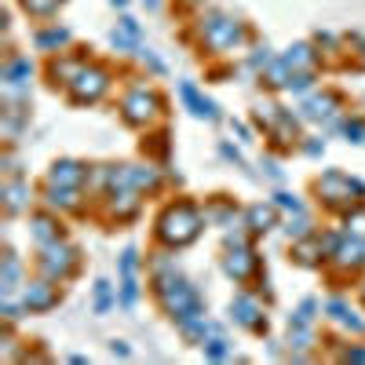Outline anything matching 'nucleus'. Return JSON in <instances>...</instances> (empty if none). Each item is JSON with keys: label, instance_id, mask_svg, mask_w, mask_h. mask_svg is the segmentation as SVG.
I'll list each match as a JSON object with an SVG mask.
<instances>
[{"label": "nucleus", "instance_id": "nucleus-14", "mask_svg": "<svg viewBox=\"0 0 365 365\" xmlns=\"http://www.w3.org/2000/svg\"><path fill=\"white\" fill-rule=\"evenodd\" d=\"M110 4H113V8H120V11H125V8H128V0H110Z\"/></svg>", "mask_w": 365, "mask_h": 365}, {"label": "nucleus", "instance_id": "nucleus-5", "mask_svg": "<svg viewBox=\"0 0 365 365\" xmlns=\"http://www.w3.org/2000/svg\"><path fill=\"white\" fill-rule=\"evenodd\" d=\"M29 77H34V63H29L26 55H8V63H4V84L15 91V88H26Z\"/></svg>", "mask_w": 365, "mask_h": 365}, {"label": "nucleus", "instance_id": "nucleus-9", "mask_svg": "<svg viewBox=\"0 0 365 365\" xmlns=\"http://www.w3.org/2000/svg\"><path fill=\"white\" fill-rule=\"evenodd\" d=\"M22 4V11L26 15H34V19H48V15H55V8L63 4V0H19Z\"/></svg>", "mask_w": 365, "mask_h": 365}, {"label": "nucleus", "instance_id": "nucleus-16", "mask_svg": "<svg viewBox=\"0 0 365 365\" xmlns=\"http://www.w3.org/2000/svg\"><path fill=\"white\" fill-rule=\"evenodd\" d=\"M194 4H197V0H194Z\"/></svg>", "mask_w": 365, "mask_h": 365}, {"label": "nucleus", "instance_id": "nucleus-8", "mask_svg": "<svg viewBox=\"0 0 365 365\" xmlns=\"http://www.w3.org/2000/svg\"><path fill=\"white\" fill-rule=\"evenodd\" d=\"M282 63L289 70H311L314 66V51H311V44H296V48H289V55H282Z\"/></svg>", "mask_w": 365, "mask_h": 365}, {"label": "nucleus", "instance_id": "nucleus-11", "mask_svg": "<svg viewBox=\"0 0 365 365\" xmlns=\"http://www.w3.org/2000/svg\"><path fill=\"white\" fill-rule=\"evenodd\" d=\"M117 29H125V34H132V37H139V22H135L132 15H120V22H117Z\"/></svg>", "mask_w": 365, "mask_h": 365}, {"label": "nucleus", "instance_id": "nucleus-7", "mask_svg": "<svg viewBox=\"0 0 365 365\" xmlns=\"http://www.w3.org/2000/svg\"><path fill=\"white\" fill-rule=\"evenodd\" d=\"M84 66H88L84 58H66V55H58V58H51L48 73H51V81H55V84H66V88H70Z\"/></svg>", "mask_w": 365, "mask_h": 365}, {"label": "nucleus", "instance_id": "nucleus-12", "mask_svg": "<svg viewBox=\"0 0 365 365\" xmlns=\"http://www.w3.org/2000/svg\"><path fill=\"white\" fill-rule=\"evenodd\" d=\"M106 299H110V289H106V282H103V285H99V311L106 307Z\"/></svg>", "mask_w": 365, "mask_h": 365}, {"label": "nucleus", "instance_id": "nucleus-15", "mask_svg": "<svg viewBox=\"0 0 365 365\" xmlns=\"http://www.w3.org/2000/svg\"><path fill=\"white\" fill-rule=\"evenodd\" d=\"M361 58H365V44H361Z\"/></svg>", "mask_w": 365, "mask_h": 365}, {"label": "nucleus", "instance_id": "nucleus-1", "mask_svg": "<svg viewBox=\"0 0 365 365\" xmlns=\"http://www.w3.org/2000/svg\"><path fill=\"white\" fill-rule=\"evenodd\" d=\"M245 37H249L245 26H241L237 19H230V15H208V19H201V41L208 48H216V51L241 48Z\"/></svg>", "mask_w": 365, "mask_h": 365}, {"label": "nucleus", "instance_id": "nucleus-6", "mask_svg": "<svg viewBox=\"0 0 365 365\" xmlns=\"http://www.w3.org/2000/svg\"><path fill=\"white\" fill-rule=\"evenodd\" d=\"M34 44H37V51H58V48L70 44V29L51 22V26H44V29H37V34H34Z\"/></svg>", "mask_w": 365, "mask_h": 365}, {"label": "nucleus", "instance_id": "nucleus-3", "mask_svg": "<svg viewBox=\"0 0 365 365\" xmlns=\"http://www.w3.org/2000/svg\"><path fill=\"white\" fill-rule=\"evenodd\" d=\"M158 106H161V99H158L146 84H135L128 96H125V103H120V110H125V120H132V125H143V120H150Z\"/></svg>", "mask_w": 365, "mask_h": 365}, {"label": "nucleus", "instance_id": "nucleus-10", "mask_svg": "<svg viewBox=\"0 0 365 365\" xmlns=\"http://www.w3.org/2000/svg\"><path fill=\"white\" fill-rule=\"evenodd\" d=\"M139 58H143V66H150L154 73H165V63H161V58L150 51V48H139Z\"/></svg>", "mask_w": 365, "mask_h": 365}, {"label": "nucleus", "instance_id": "nucleus-2", "mask_svg": "<svg viewBox=\"0 0 365 365\" xmlns=\"http://www.w3.org/2000/svg\"><path fill=\"white\" fill-rule=\"evenodd\" d=\"M110 70L106 66H84L81 73H77V81L70 84V99L73 103H96V99H103L106 91H110Z\"/></svg>", "mask_w": 365, "mask_h": 365}, {"label": "nucleus", "instance_id": "nucleus-4", "mask_svg": "<svg viewBox=\"0 0 365 365\" xmlns=\"http://www.w3.org/2000/svg\"><path fill=\"white\" fill-rule=\"evenodd\" d=\"M179 96H182V103H187L197 117H205V120H216L220 113H216V103L212 99H205L201 91H197V84H190V81H182L179 84Z\"/></svg>", "mask_w": 365, "mask_h": 365}, {"label": "nucleus", "instance_id": "nucleus-13", "mask_svg": "<svg viewBox=\"0 0 365 365\" xmlns=\"http://www.w3.org/2000/svg\"><path fill=\"white\" fill-rule=\"evenodd\" d=\"M143 4H146L150 11H158V8H161V0H143Z\"/></svg>", "mask_w": 365, "mask_h": 365}]
</instances>
